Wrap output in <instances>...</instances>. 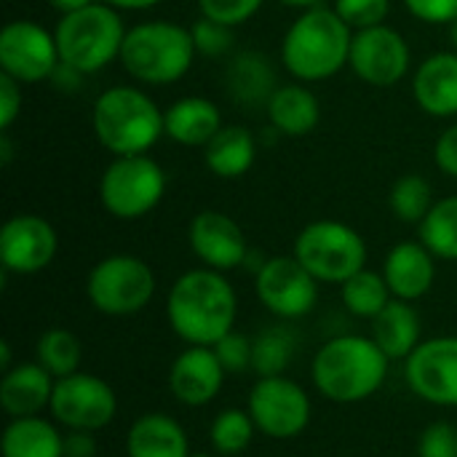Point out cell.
<instances>
[{
  "label": "cell",
  "mask_w": 457,
  "mask_h": 457,
  "mask_svg": "<svg viewBox=\"0 0 457 457\" xmlns=\"http://www.w3.org/2000/svg\"><path fill=\"white\" fill-rule=\"evenodd\" d=\"M268 123L281 137H308L321 120V102L308 83H281L265 102Z\"/></svg>",
  "instance_id": "22"
},
{
  "label": "cell",
  "mask_w": 457,
  "mask_h": 457,
  "mask_svg": "<svg viewBox=\"0 0 457 457\" xmlns=\"http://www.w3.org/2000/svg\"><path fill=\"white\" fill-rule=\"evenodd\" d=\"M246 410L260 434L281 442L300 436L313 418L308 391L287 375L257 378V383L249 391Z\"/></svg>",
  "instance_id": "10"
},
{
  "label": "cell",
  "mask_w": 457,
  "mask_h": 457,
  "mask_svg": "<svg viewBox=\"0 0 457 457\" xmlns=\"http://www.w3.org/2000/svg\"><path fill=\"white\" fill-rule=\"evenodd\" d=\"M56 378L37 361L13 364L0 378V410L8 418H35L51 407Z\"/></svg>",
  "instance_id": "21"
},
{
  "label": "cell",
  "mask_w": 457,
  "mask_h": 457,
  "mask_svg": "<svg viewBox=\"0 0 457 457\" xmlns=\"http://www.w3.org/2000/svg\"><path fill=\"white\" fill-rule=\"evenodd\" d=\"M353 29L332 5L300 11L281 40V64L300 83L335 78L351 59Z\"/></svg>",
  "instance_id": "3"
},
{
  "label": "cell",
  "mask_w": 457,
  "mask_h": 457,
  "mask_svg": "<svg viewBox=\"0 0 457 457\" xmlns=\"http://www.w3.org/2000/svg\"><path fill=\"white\" fill-rule=\"evenodd\" d=\"M447 37H450V43H453V51H457V19L447 24Z\"/></svg>",
  "instance_id": "50"
},
{
  "label": "cell",
  "mask_w": 457,
  "mask_h": 457,
  "mask_svg": "<svg viewBox=\"0 0 457 457\" xmlns=\"http://www.w3.org/2000/svg\"><path fill=\"white\" fill-rule=\"evenodd\" d=\"M340 297L351 316L370 319V321L394 300V295L386 284V276L378 270H370V268L359 270L345 284H340Z\"/></svg>",
  "instance_id": "30"
},
{
  "label": "cell",
  "mask_w": 457,
  "mask_h": 457,
  "mask_svg": "<svg viewBox=\"0 0 457 457\" xmlns=\"http://www.w3.org/2000/svg\"><path fill=\"white\" fill-rule=\"evenodd\" d=\"M3 457H64V434L56 420L11 418L0 439Z\"/></svg>",
  "instance_id": "27"
},
{
  "label": "cell",
  "mask_w": 457,
  "mask_h": 457,
  "mask_svg": "<svg viewBox=\"0 0 457 457\" xmlns=\"http://www.w3.org/2000/svg\"><path fill=\"white\" fill-rule=\"evenodd\" d=\"M423 324L420 313L407 300H391L375 319H372V340L391 361H407L415 348L423 343Z\"/></svg>",
  "instance_id": "25"
},
{
  "label": "cell",
  "mask_w": 457,
  "mask_h": 457,
  "mask_svg": "<svg viewBox=\"0 0 457 457\" xmlns=\"http://www.w3.org/2000/svg\"><path fill=\"white\" fill-rule=\"evenodd\" d=\"M257 161V137L246 126L225 123L204 147L206 169L220 179H238L252 171Z\"/></svg>",
  "instance_id": "26"
},
{
  "label": "cell",
  "mask_w": 457,
  "mask_h": 457,
  "mask_svg": "<svg viewBox=\"0 0 457 457\" xmlns=\"http://www.w3.org/2000/svg\"><path fill=\"white\" fill-rule=\"evenodd\" d=\"M59 252L54 225L32 212L13 214L0 228V265L3 273L35 276L46 270Z\"/></svg>",
  "instance_id": "15"
},
{
  "label": "cell",
  "mask_w": 457,
  "mask_h": 457,
  "mask_svg": "<svg viewBox=\"0 0 457 457\" xmlns=\"http://www.w3.org/2000/svg\"><path fill=\"white\" fill-rule=\"evenodd\" d=\"M332 8L353 32H359L386 24L391 13V0H335Z\"/></svg>",
  "instance_id": "35"
},
{
  "label": "cell",
  "mask_w": 457,
  "mask_h": 457,
  "mask_svg": "<svg viewBox=\"0 0 457 457\" xmlns=\"http://www.w3.org/2000/svg\"><path fill=\"white\" fill-rule=\"evenodd\" d=\"M195 54L198 51L190 27L153 19L129 27L120 51V67L142 86H171L190 72Z\"/></svg>",
  "instance_id": "5"
},
{
  "label": "cell",
  "mask_w": 457,
  "mask_h": 457,
  "mask_svg": "<svg viewBox=\"0 0 457 457\" xmlns=\"http://www.w3.org/2000/svg\"><path fill=\"white\" fill-rule=\"evenodd\" d=\"M297 337L289 327H268L254 337V364L252 370L260 378H276L284 375L295 359Z\"/></svg>",
  "instance_id": "33"
},
{
  "label": "cell",
  "mask_w": 457,
  "mask_h": 457,
  "mask_svg": "<svg viewBox=\"0 0 457 457\" xmlns=\"http://www.w3.org/2000/svg\"><path fill=\"white\" fill-rule=\"evenodd\" d=\"M56 35L32 19H13L0 32V72L21 86L43 83L59 67Z\"/></svg>",
  "instance_id": "13"
},
{
  "label": "cell",
  "mask_w": 457,
  "mask_h": 457,
  "mask_svg": "<svg viewBox=\"0 0 457 457\" xmlns=\"http://www.w3.org/2000/svg\"><path fill=\"white\" fill-rule=\"evenodd\" d=\"M166 185V171L150 153L120 155L112 158L99 177V204L110 217L134 222L158 209Z\"/></svg>",
  "instance_id": "8"
},
{
  "label": "cell",
  "mask_w": 457,
  "mask_h": 457,
  "mask_svg": "<svg viewBox=\"0 0 457 457\" xmlns=\"http://www.w3.org/2000/svg\"><path fill=\"white\" fill-rule=\"evenodd\" d=\"M104 3H110L118 11H150V8L161 5L163 0H104Z\"/></svg>",
  "instance_id": "45"
},
{
  "label": "cell",
  "mask_w": 457,
  "mask_h": 457,
  "mask_svg": "<svg viewBox=\"0 0 457 457\" xmlns=\"http://www.w3.org/2000/svg\"><path fill=\"white\" fill-rule=\"evenodd\" d=\"M48 3H51V8H56L59 13H72V11H80V8L94 5V3H99V0H48Z\"/></svg>",
  "instance_id": "46"
},
{
  "label": "cell",
  "mask_w": 457,
  "mask_h": 457,
  "mask_svg": "<svg viewBox=\"0 0 457 457\" xmlns=\"http://www.w3.org/2000/svg\"><path fill=\"white\" fill-rule=\"evenodd\" d=\"M220 107L206 96H182L163 110L166 137L182 147H206L222 129Z\"/></svg>",
  "instance_id": "23"
},
{
  "label": "cell",
  "mask_w": 457,
  "mask_h": 457,
  "mask_svg": "<svg viewBox=\"0 0 457 457\" xmlns=\"http://www.w3.org/2000/svg\"><path fill=\"white\" fill-rule=\"evenodd\" d=\"M91 126L96 142L112 155H145L150 153L163 129V110L139 86H110L91 107Z\"/></svg>",
  "instance_id": "4"
},
{
  "label": "cell",
  "mask_w": 457,
  "mask_h": 457,
  "mask_svg": "<svg viewBox=\"0 0 457 457\" xmlns=\"http://www.w3.org/2000/svg\"><path fill=\"white\" fill-rule=\"evenodd\" d=\"M410 391L434 407H457V337L423 340L404 361Z\"/></svg>",
  "instance_id": "16"
},
{
  "label": "cell",
  "mask_w": 457,
  "mask_h": 457,
  "mask_svg": "<svg viewBox=\"0 0 457 457\" xmlns=\"http://www.w3.org/2000/svg\"><path fill=\"white\" fill-rule=\"evenodd\" d=\"M434 163L442 174L457 179V123L447 126L434 145Z\"/></svg>",
  "instance_id": "42"
},
{
  "label": "cell",
  "mask_w": 457,
  "mask_h": 457,
  "mask_svg": "<svg viewBox=\"0 0 457 457\" xmlns=\"http://www.w3.org/2000/svg\"><path fill=\"white\" fill-rule=\"evenodd\" d=\"M21 83L0 72V134H8L16 118L21 115Z\"/></svg>",
  "instance_id": "41"
},
{
  "label": "cell",
  "mask_w": 457,
  "mask_h": 457,
  "mask_svg": "<svg viewBox=\"0 0 457 457\" xmlns=\"http://www.w3.org/2000/svg\"><path fill=\"white\" fill-rule=\"evenodd\" d=\"M262 3L265 0H198V11L206 19H214L236 29L246 24L262 8Z\"/></svg>",
  "instance_id": "37"
},
{
  "label": "cell",
  "mask_w": 457,
  "mask_h": 457,
  "mask_svg": "<svg viewBox=\"0 0 457 457\" xmlns=\"http://www.w3.org/2000/svg\"><path fill=\"white\" fill-rule=\"evenodd\" d=\"M48 412L64 431L96 434L115 420L118 396L107 380L80 370L56 380Z\"/></svg>",
  "instance_id": "11"
},
{
  "label": "cell",
  "mask_w": 457,
  "mask_h": 457,
  "mask_svg": "<svg viewBox=\"0 0 457 457\" xmlns=\"http://www.w3.org/2000/svg\"><path fill=\"white\" fill-rule=\"evenodd\" d=\"M13 364H11V345L8 343H0V370L8 372Z\"/></svg>",
  "instance_id": "49"
},
{
  "label": "cell",
  "mask_w": 457,
  "mask_h": 457,
  "mask_svg": "<svg viewBox=\"0 0 457 457\" xmlns=\"http://www.w3.org/2000/svg\"><path fill=\"white\" fill-rule=\"evenodd\" d=\"M418 241L436 257L457 262V195L439 198L418 225Z\"/></svg>",
  "instance_id": "29"
},
{
  "label": "cell",
  "mask_w": 457,
  "mask_h": 457,
  "mask_svg": "<svg viewBox=\"0 0 457 457\" xmlns=\"http://www.w3.org/2000/svg\"><path fill=\"white\" fill-rule=\"evenodd\" d=\"M86 75L83 72H78L75 67H70V64H64V62H59V67L54 70V75L48 78L51 83H54V88H59V91H78V86H80V80H83Z\"/></svg>",
  "instance_id": "44"
},
{
  "label": "cell",
  "mask_w": 457,
  "mask_h": 457,
  "mask_svg": "<svg viewBox=\"0 0 457 457\" xmlns=\"http://www.w3.org/2000/svg\"><path fill=\"white\" fill-rule=\"evenodd\" d=\"M193 43H195V51L204 54V56H222L233 48V27L228 24H220L214 19H206L201 16L193 27Z\"/></svg>",
  "instance_id": "38"
},
{
  "label": "cell",
  "mask_w": 457,
  "mask_h": 457,
  "mask_svg": "<svg viewBox=\"0 0 457 457\" xmlns=\"http://www.w3.org/2000/svg\"><path fill=\"white\" fill-rule=\"evenodd\" d=\"M155 270L137 254H107L86 278L88 303L94 311L112 319L142 313L155 297Z\"/></svg>",
  "instance_id": "9"
},
{
  "label": "cell",
  "mask_w": 457,
  "mask_h": 457,
  "mask_svg": "<svg viewBox=\"0 0 457 457\" xmlns=\"http://www.w3.org/2000/svg\"><path fill=\"white\" fill-rule=\"evenodd\" d=\"M278 3L287 5V8H295V11H308V8L321 5V0H278Z\"/></svg>",
  "instance_id": "48"
},
{
  "label": "cell",
  "mask_w": 457,
  "mask_h": 457,
  "mask_svg": "<svg viewBox=\"0 0 457 457\" xmlns=\"http://www.w3.org/2000/svg\"><path fill=\"white\" fill-rule=\"evenodd\" d=\"M11 158H13V145H11L8 134H0V163H3V166H8V163H11Z\"/></svg>",
  "instance_id": "47"
},
{
  "label": "cell",
  "mask_w": 457,
  "mask_h": 457,
  "mask_svg": "<svg viewBox=\"0 0 457 457\" xmlns=\"http://www.w3.org/2000/svg\"><path fill=\"white\" fill-rule=\"evenodd\" d=\"M187 244L204 268H212L220 273L244 268L252 252L241 225L230 214L217 212V209H204L190 220Z\"/></svg>",
  "instance_id": "17"
},
{
  "label": "cell",
  "mask_w": 457,
  "mask_h": 457,
  "mask_svg": "<svg viewBox=\"0 0 457 457\" xmlns=\"http://www.w3.org/2000/svg\"><path fill=\"white\" fill-rule=\"evenodd\" d=\"M407 11L426 24L447 27L457 19V0H404Z\"/></svg>",
  "instance_id": "40"
},
{
  "label": "cell",
  "mask_w": 457,
  "mask_h": 457,
  "mask_svg": "<svg viewBox=\"0 0 457 457\" xmlns=\"http://www.w3.org/2000/svg\"><path fill=\"white\" fill-rule=\"evenodd\" d=\"M254 292L265 311L281 321L305 319L319 303V281L295 254L268 257L254 273Z\"/></svg>",
  "instance_id": "12"
},
{
  "label": "cell",
  "mask_w": 457,
  "mask_h": 457,
  "mask_svg": "<svg viewBox=\"0 0 457 457\" xmlns=\"http://www.w3.org/2000/svg\"><path fill=\"white\" fill-rule=\"evenodd\" d=\"M64 457H96L94 431H64Z\"/></svg>",
  "instance_id": "43"
},
{
  "label": "cell",
  "mask_w": 457,
  "mask_h": 457,
  "mask_svg": "<svg viewBox=\"0 0 457 457\" xmlns=\"http://www.w3.org/2000/svg\"><path fill=\"white\" fill-rule=\"evenodd\" d=\"M35 361L40 367H46L56 380L75 375V372H80L83 343L78 340L75 332H70L64 327H51L35 343Z\"/></svg>",
  "instance_id": "31"
},
{
  "label": "cell",
  "mask_w": 457,
  "mask_h": 457,
  "mask_svg": "<svg viewBox=\"0 0 457 457\" xmlns=\"http://www.w3.org/2000/svg\"><path fill=\"white\" fill-rule=\"evenodd\" d=\"M418 457H457V426L447 420L426 426L418 439Z\"/></svg>",
  "instance_id": "39"
},
{
  "label": "cell",
  "mask_w": 457,
  "mask_h": 457,
  "mask_svg": "<svg viewBox=\"0 0 457 457\" xmlns=\"http://www.w3.org/2000/svg\"><path fill=\"white\" fill-rule=\"evenodd\" d=\"M388 204H391V212L399 222L420 225L436 201H434V187L426 177L404 174L394 182V187L388 193Z\"/></svg>",
  "instance_id": "34"
},
{
  "label": "cell",
  "mask_w": 457,
  "mask_h": 457,
  "mask_svg": "<svg viewBox=\"0 0 457 457\" xmlns=\"http://www.w3.org/2000/svg\"><path fill=\"white\" fill-rule=\"evenodd\" d=\"M129 457H190V439L179 420L166 412L139 415L126 434Z\"/></svg>",
  "instance_id": "24"
},
{
  "label": "cell",
  "mask_w": 457,
  "mask_h": 457,
  "mask_svg": "<svg viewBox=\"0 0 457 457\" xmlns=\"http://www.w3.org/2000/svg\"><path fill=\"white\" fill-rule=\"evenodd\" d=\"M214 353L228 375H244L254 364V340L233 329L214 345Z\"/></svg>",
  "instance_id": "36"
},
{
  "label": "cell",
  "mask_w": 457,
  "mask_h": 457,
  "mask_svg": "<svg viewBox=\"0 0 457 457\" xmlns=\"http://www.w3.org/2000/svg\"><path fill=\"white\" fill-rule=\"evenodd\" d=\"M412 96L431 118H457V51H436L418 64Z\"/></svg>",
  "instance_id": "20"
},
{
  "label": "cell",
  "mask_w": 457,
  "mask_h": 457,
  "mask_svg": "<svg viewBox=\"0 0 457 457\" xmlns=\"http://www.w3.org/2000/svg\"><path fill=\"white\" fill-rule=\"evenodd\" d=\"M225 378L228 372L220 364L214 348L187 345L169 370V391L179 404L198 410L220 396Z\"/></svg>",
  "instance_id": "18"
},
{
  "label": "cell",
  "mask_w": 457,
  "mask_h": 457,
  "mask_svg": "<svg viewBox=\"0 0 457 457\" xmlns=\"http://www.w3.org/2000/svg\"><path fill=\"white\" fill-rule=\"evenodd\" d=\"M126 32L129 27L123 24L120 11L104 0L62 13L54 27L62 62L83 75H96L107 64L120 62Z\"/></svg>",
  "instance_id": "6"
},
{
  "label": "cell",
  "mask_w": 457,
  "mask_h": 457,
  "mask_svg": "<svg viewBox=\"0 0 457 457\" xmlns=\"http://www.w3.org/2000/svg\"><path fill=\"white\" fill-rule=\"evenodd\" d=\"M348 67L367 86L391 88L407 78L412 67V51L399 29L388 24H378L353 32Z\"/></svg>",
  "instance_id": "14"
},
{
  "label": "cell",
  "mask_w": 457,
  "mask_h": 457,
  "mask_svg": "<svg viewBox=\"0 0 457 457\" xmlns=\"http://www.w3.org/2000/svg\"><path fill=\"white\" fill-rule=\"evenodd\" d=\"M225 86L230 99L244 107L268 102L270 94L278 88L273 62L260 51H238L225 70Z\"/></svg>",
  "instance_id": "28"
},
{
  "label": "cell",
  "mask_w": 457,
  "mask_h": 457,
  "mask_svg": "<svg viewBox=\"0 0 457 457\" xmlns=\"http://www.w3.org/2000/svg\"><path fill=\"white\" fill-rule=\"evenodd\" d=\"M190 457H222V455H217V453H190Z\"/></svg>",
  "instance_id": "51"
},
{
  "label": "cell",
  "mask_w": 457,
  "mask_h": 457,
  "mask_svg": "<svg viewBox=\"0 0 457 457\" xmlns=\"http://www.w3.org/2000/svg\"><path fill=\"white\" fill-rule=\"evenodd\" d=\"M166 319L182 343L214 348L236 329L238 295L225 273L201 265L185 270L171 284L166 295Z\"/></svg>",
  "instance_id": "1"
},
{
  "label": "cell",
  "mask_w": 457,
  "mask_h": 457,
  "mask_svg": "<svg viewBox=\"0 0 457 457\" xmlns=\"http://www.w3.org/2000/svg\"><path fill=\"white\" fill-rule=\"evenodd\" d=\"M388 367L391 359L372 337L337 335L316 351L311 380L332 404H361L386 386Z\"/></svg>",
  "instance_id": "2"
},
{
  "label": "cell",
  "mask_w": 457,
  "mask_h": 457,
  "mask_svg": "<svg viewBox=\"0 0 457 457\" xmlns=\"http://www.w3.org/2000/svg\"><path fill=\"white\" fill-rule=\"evenodd\" d=\"M257 426L249 415V410H238V407H228L222 410L212 426H209V445L217 455L236 457L246 453L257 436Z\"/></svg>",
  "instance_id": "32"
},
{
  "label": "cell",
  "mask_w": 457,
  "mask_h": 457,
  "mask_svg": "<svg viewBox=\"0 0 457 457\" xmlns=\"http://www.w3.org/2000/svg\"><path fill=\"white\" fill-rule=\"evenodd\" d=\"M292 254L319 284H345L351 276L367 268L364 236L340 220L308 222L297 233Z\"/></svg>",
  "instance_id": "7"
},
{
  "label": "cell",
  "mask_w": 457,
  "mask_h": 457,
  "mask_svg": "<svg viewBox=\"0 0 457 457\" xmlns=\"http://www.w3.org/2000/svg\"><path fill=\"white\" fill-rule=\"evenodd\" d=\"M386 284L396 300L418 303L436 281V257L423 246V241H399L383 262Z\"/></svg>",
  "instance_id": "19"
}]
</instances>
